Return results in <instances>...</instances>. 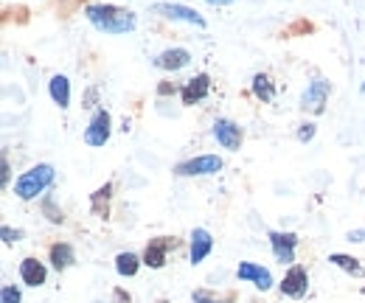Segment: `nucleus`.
Listing matches in <instances>:
<instances>
[{"instance_id":"obj_1","label":"nucleus","mask_w":365,"mask_h":303,"mask_svg":"<svg viewBox=\"0 0 365 303\" xmlns=\"http://www.w3.org/2000/svg\"><path fill=\"white\" fill-rule=\"evenodd\" d=\"M85 17L91 20L93 29H98L101 34H130L135 31L138 26V14L130 9H121V6H113V3H91L85 9Z\"/></svg>"},{"instance_id":"obj_2","label":"nucleus","mask_w":365,"mask_h":303,"mask_svg":"<svg viewBox=\"0 0 365 303\" xmlns=\"http://www.w3.org/2000/svg\"><path fill=\"white\" fill-rule=\"evenodd\" d=\"M53 166L51 163H37L31 166L29 172H23L17 180H14V197L20 200H37L40 194H46L48 188L53 185Z\"/></svg>"},{"instance_id":"obj_3","label":"nucleus","mask_w":365,"mask_h":303,"mask_svg":"<svg viewBox=\"0 0 365 303\" xmlns=\"http://www.w3.org/2000/svg\"><path fill=\"white\" fill-rule=\"evenodd\" d=\"M149 11L163 17V20H172V23H188V26L205 29V17L200 11H194L191 6H182V3H155Z\"/></svg>"},{"instance_id":"obj_4","label":"nucleus","mask_w":365,"mask_h":303,"mask_svg":"<svg viewBox=\"0 0 365 303\" xmlns=\"http://www.w3.org/2000/svg\"><path fill=\"white\" fill-rule=\"evenodd\" d=\"M278 289H281V295H287V298H292V301L307 298V292H309V272H307V267H304V264H292V267L284 272Z\"/></svg>"},{"instance_id":"obj_5","label":"nucleus","mask_w":365,"mask_h":303,"mask_svg":"<svg viewBox=\"0 0 365 303\" xmlns=\"http://www.w3.org/2000/svg\"><path fill=\"white\" fill-rule=\"evenodd\" d=\"M110 135H113V115H110V110L98 107V110L93 113L88 130H85V143L93 146V149H101V146H107Z\"/></svg>"},{"instance_id":"obj_6","label":"nucleus","mask_w":365,"mask_h":303,"mask_svg":"<svg viewBox=\"0 0 365 303\" xmlns=\"http://www.w3.org/2000/svg\"><path fill=\"white\" fill-rule=\"evenodd\" d=\"M329 93H331V85H329L323 76H315V79L307 85L304 96H301V110L320 115L323 107H326V101H329Z\"/></svg>"},{"instance_id":"obj_7","label":"nucleus","mask_w":365,"mask_h":303,"mask_svg":"<svg viewBox=\"0 0 365 303\" xmlns=\"http://www.w3.org/2000/svg\"><path fill=\"white\" fill-rule=\"evenodd\" d=\"M222 169V158L220 155H200L191 160H182L175 166L178 177H205V174H217Z\"/></svg>"},{"instance_id":"obj_8","label":"nucleus","mask_w":365,"mask_h":303,"mask_svg":"<svg viewBox=\"0 0 365 303\" xmlns=\"http://www.w3.org/2000/svg\"><path fill=\"white\" fill-rule=\"evenodd\" d=\"M236 278L239 281H247V284H253L259 292H267V289H273V272L267 269V267H262V264H253V261H242L239 267H236Z\"/></svg>"},{"instance_id":"obj_9","label":"nucleus","mask_w":365,"mask_h":303,"mask_svg":"<svg viewBox=\"0 0 365 303\" xmlns=\"http://www.w3.org/2000/svg\"><path fill=\"white\" fill-rule=\"evenodd\" d=\"M298 233H289V230H273L270 233V247H273V256L278 264H295V247H298Z\"/></svg>"},{"instance_id":"obj_10","label":"nucleus","mask_w":365,"mask_h":303,"mask_svg":"<svg viewBox=\"0 0 365 303\" xmlns=\"http://www.w3.org/2000/svg\"><path fill=\"white\" fill-rule=\"evenodd\" d=\"M211 132H214L217 143H220L222 149H228V152H239V146H242V140H245L242 127H239L236 121H230V118H217Z\"/></svg>"},{"instance_id":"obj_11","label":"nucleus","mask_w":365,"mask_h":303,"mask_svg":"<svg viewBox=\"0 0 365 303\" xmlns=\"http://www.w3.org/2000/svg\"><path fill=\"white\" fill-rule=\"evenodd\" d=\"M178 242L175 239H169V236H155V239H149V245H146V250H143V267H149V269H163L166 267V256H169V247H175Z\"/></svg>"},{"instance_id":"obj_12","label":"nucleus","mask_w":365,"mask_h":303,"mask_svg":"<svg viewBox=\"0 0 365 303\" xmlns=\"http://www.w3.org/2000/svg\"><path fill=\"white\" fill-rule=\"evenodd\" d=\"M211 250H214L211 233H208L205 227H194V230H191V242H188V259H191V264H194V267L202 264V261L211 256Z\"/></svg>"},{"instance_id":"obj_13","label":"nucleus","mask_w":365,"mask_h":303,"mask_svg":"<svg viewBox=\"0 0 365 303\" xmlns=\"http://www.w3.org/2000/svg\"><path fill=\"white\" fill-rule=\"evenodd\" d=\"M20 281L26 284V287H43L48 281V267L43 264L40 259H34V256H29V259L20 261Z\"/></svg>"},{"instance_id":"obj_14","label":"nucleus","mask_w":365,"mask_h":303,"mask_svg":"<svg viewBox=\"0 0 365 303\" xmlns=\"http://www.w3.org/2000/svg\"><path fill=\"white\" fill-rule=\"evenodd\" d=\"M208 90H211V76L208 73H197L194 79H188L185 87L180 90V98L185 107H191V104H200L205 96H208Z\"/></svg>"},{"instance_id":"obj_15","label":"nucleus","mask_w":365,"mask_h":303,"mask_svg":"<svg viewBox=\"0 0 365 303\" xmlns=\"http://www.w3.org/2000/svg\"><path fill=\"white\" fill-rule=\"evenodd\" d=\"M188 62H191V53H188L185 48H166L163 53H158V56H155V68L169 71V73L182 71Z\"/></svg>"},{"instance_id":"obj_16","label":"nucleus","mask_w":365,"mask_h":303,"mask_svg":"<svg viewBox=\"0 0 365 303\" xmlns=\"http://www.w3.org/2000/svg\"><path fill=\"white\" fill-rule=\"evenodd\" d=\"M48 261H51V267H53L56 272H65L68 267H73L76 250H73V245H68V242H56V245H51V250H48Z\"/></svg>"},{"instance_id":"obj_17","label":"nucleus","mask_w":365,"mask_h":303,"mask_svg":"<svg viewBox=\"0 0 365 303\" xmlns=\"http://www.w3.org/2000/svg\"><path fill=\"white\" fill-rule=\"evenodd\" d=\"M48 93H51V98H53V104H56L59 110H68V107H71V79H68V76L56 73V76L48 82Z\"/></svg>"},{"instance_id":"obj_18","label":"nucleus","mask_w":365,"mask_h":303,"mask_svg":"<svg viewBox=\"0 0 365 303\" xmlns=\"http://www.w3.org/2000/svg\"><path fill=\"white\" fill-rule=\"evenodd\" d=\"M110 197H113V183H104L101 188H96L91 197V208L96 217L107 219V214H110Z\"/></svg>"},{"instance_id":"obj_19","label":"nucleus","mask_w":365,"mask_h":303,"mask_svg":"<svg viewBox=\"0 0 365 303\" xmlns=\"http://www.w3.org/2000/svg\"><path fill=\"white\" fill-rule=\"evenodd\" d=\"M329 264L340 267L343 272H349V275H354V278H365V267L360 264V259H354V256H346V253H331V256H329Z\"/></svg>"},{"instance_id":"obj_20","label":"nucleus","mask_w":365,"mask_h":303,"mask_svg":"<svg viewBox=\"0 0 365 303\" xmlns=\"http://www.w3.org/2000/svg\"><path fill=\"white\" fill-rule=\"evenodd\" d=\"M140 264H143V259L140 256H135V253H118L115 256V272L121 275V278H133V275H138V269H140Z\"/></svg>"},{"instance_id":"obj_21","label":"nucleus","mask_w":365,"mask_h":303,"mask_svg":"<svg viewBox=\"0 0 365 303\" xmlns=\"http://www.w3.org/2000/svg\"><path fill=\"white\" fill-rule=\"evenodd\" d=\"M250 90H253V96L262 98V101H273L275 98V87H273V82H270V76H264V73H256V76H253Z\"/></svg>"},{"instance_id":"obj_22","label":"nucleus","mask_w":365,"mask_h":303,"mask_svg":"<svg viewBox=\"0 0 365 303\" xmlns=\"http://www.w3.org/2000/svg\"><path fill=\"white\" fill-rule=\"evenodd\" d=\"M194 303H233L236 292H211V289H194L191 292Z\"/></svg>"},{"instance_id":"obj_23","label":"nucleus","mask_w":365,"mask_h":303,"mask_svg":"<svg viewBox=\"0 0 365 303\" xmlns=\"http://www.w3.org/2000/svg\"><path fill=\"white\" fill-rule=\"evenodd\" d=\"M43 214L51 225H62L65 222V214H62V208H56V202H53V197H46L43 200Z\"/></svg>"},{"instance_id":"obj_24","label":"nucleus","mask_w":365,"mask_h":303,"mask_svg":"<svg viewBox=\"0 0 365 303\" xmlns=\"http://www.w3.org/2000/svg\"><path fill=\"white\" fill-rule=\"evenodd\" d=\"M0 303H23V292H20V287L6 284V287L0 289Z\"/></svg>"},{"instance_id":"obj_25","label":"nucleus","mask_w":365,"mask_h":303,"mask_svg":"<svg viewBox=\"0 0 365 303\" xmlns=\"http://www.w3.org/2000/svg\"><path fill=\"white\" fill-rule=\"evenodd\" d=\"M0 239H3V245H14V242H20V239H23V230L3 225V227H0Z\"/></svg>"},{"instance_id":"obj_26","label":"nucleus","mask_w":365,"mask_h":303,"mask_svg":"<svg viewBox=\"0 0 365 303\" xmlns=\"http://www.w3.org/2000/svg\"><path fill=\"white\" fill-rule=\"evenodd\" d=\"M315 132H318V124L307 121V124H301V127H298V140H301V143H309V140L315 138Z\"/></svg>"},{"instance_id":"obj_27","label":"nucleus","mask_w":365,"mask_h":303,"mask_svg":"<svg viewBox=\"0 0 365 303\" xmlns=\"http://www.w3.org/2000/svg\"><path fill=\"white\" fill-rule=\"evenodd\" d=\"M9 180H11V166H9V158L3 155V160H0V185L9 188Z\"/></svg>"},{"instance_id":"obj_28","label":"nucleus","mask_w":365,"mask_h":303,"mask_svg":"<svg viewBox=\"0 0 365 303\" xmlns=\"http://www.w3.org/2000/svg\"><path fill=\"white\" fill-rule=\"evenodd\" d=\"M113 303H133V298H130V292L124 287H115L113 289Z\"/></svg>"},{"instance_id":"obj_29","label":"nucleus","mask_w":365,"mask_h":303,"mask_svg":"<svg viewBox=\"0 0 365 303\" xmlns=\"http://www.w3.org/2000/svg\"><path fill=\"white\" fill-rule=\"evenodd\" d=\"M349 242H354V245H360L365 242V227H357V230H349V236H346Z\"/></svg>"},{"instance_id":"obj_30","label":"nucleus","mask_w":365,"mask_h":303,"mask_svg":"<svg viewBox=\"0 0 365 303\" xmlns=\"http://www.w3.org/2000/svg\"><path fill=\"white\" fill-rule=\"evenodd\" d=\"M169 93L175 96V93H178V87H175V85H169V82H163V85L158 87V96H169Z\"/></svg>"},{"instance_id":"obj_31","label":"nucleus","mask_w":365,"mask_h":303,"mask_svg":"<svg viewBox=\"0 0 365 303\" xmlns=\"http://www.w3.org/2000/svg\"><path fill=\"white\" fill-rule=\"evenodd\" d=\"M208 3H217V6H225V3H230V0H208Z\"/></svg>"},{"instance_id":"obj_32","label":"nucleus","mask_w":365,"mask_h":303,"mask_svg":"<svg viewBox=\"0 0 365 303\" xmlns=\"http://www.w3.org/2000/svg\"><path fill=\"white\" fill-rule=\"evenodd\" d=\"M160 303H169V301H160Z\"/></svg>"},{"instance_id":"obj_33","label":"nucleus","mask_w":365,"mask_h":303,"mask_svg":"<svg viewBox=\"0 0 365 303\" xmlns=\"http://www.w3.org/2000/svg\"><path fill=\"white\" fill-rule=\"evenodd\" d=\"M363 295H365V289H363Z\"/></svg>"}]
</instances>
